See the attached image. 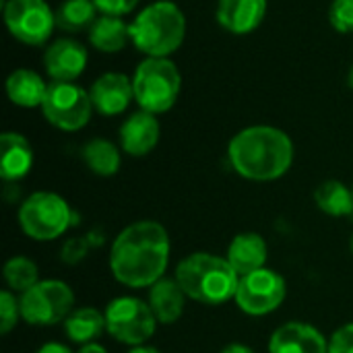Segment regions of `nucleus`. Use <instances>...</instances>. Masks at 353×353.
Masks as SVG:
<instances>
[{"instance_id":"a211bd4d","label":"nucleus","mask_w":353,"mask_h":353,"mask_svg":"<svg viewBox=\"0 0 353 353\" xmlns=\"http://www.w3.org/2000/svg\"><path fill=\"white\" fill-rule=\"evenodd\" d=\"M225 259L236 269V273L242 277V275H248V273L265 267V263L269 259V248L261 234L242 232L230 242Z\"/></svg>"},{"instance_id":"9d476101","label":"nucleus","mask_w":353,"mask_h":353,"mask_svg":"<svg viewBox=\"0 0 353 353\" xmlns=\"http://www.w3.org/2000/svg\"><path fill=\"white\" fill-rule=\"evenodd\" d=\"M4 23L8 33L27 46H43L56 27V12L46 0H6Z\"/></svg>"},{"instance_id":"c756f323","label":"nucleus","mask_w":353,"mask_h":353,"mask_svg":"<svg viewBox=\"0 0 353 353\" xmlns=\"http://www.w3.org/2000/svg\"><path fill=\"white\" fill-rule=\"evenodd\" d=\"M87 252H89V240L87 238H70L62 246V263L77 265L87 256Z\"/></svg>"},{"instance_id":"c85d7f7f","label":"nucleus","mask_w":353,"mask_h":353,"mask_svg":"<svg viewBox=\"0 0 353 353\" xmlns=\"http://www.w3.org/2000/svg\"><path fill=\"white\" fill-rule=\"evenodd\" d=\"M329 353H353V323L339 327L329 339Z\"/></svg>"},{"instance_id":"393cba45","label":"nucleus","mask_w":353,"mask_h":353,"mask_svg":"<svg viewBox=\"0 0 353 353\" xmlns=\"http://www.w3.org/2000/svg\"><path fill=\"white\" fill-rule=\"evenodd\" d=\"M97 6L93 0H64L56 10V27L68 33L91 29L97 19Z\"/></svg>"},{"instance_id":"2eb2a0df","label":"nucleus","mask_w":353,"mask_h":353,"mask_svg":"<svg viewBox=\"0 0 353 353\" xmlns=\"http://www.w3.org/2000/svg\"><path fill=\"white\" fill-rule=\"evenodd\" d=\"M161 126L155 114L145 110L132 112L120 126V149L132 157L149 155L159 143Z\"/></svg>"},{"instance_id":"4468645a","label":"nucleus","mask_w":353,"mask_h":353,"mask_svg":"<svg viewBox=\"0 0 353 353\" xmlns=\"http://www.w3.org/2000/svg\"><path fill=\"white\" fill-rule=\"evenodd\" d=\"M269 353H329V339L314 325L290 321L273 331Z\"/></svg>"},{"instance_id":"cd10ccee","label":"nucleus","mask_w":353,"mask_h":353,"mask_svg":"<svg viewBox=\"0 0 353 353\" xmlns=\"http://www.w3.org/2000/svg\"><path fill=\"white\" fill-rule=\"evenodd\" d=\"M329 23L337 33H353V0H333L329 6Z\"/></svg>"},{"instance_id":"c9c22d12","label":"nucleus","mask_w":353,"mask_h":353,"mask_svg":"<svg viewBox=\"0 0 353 353\" xmlns=\"http://www.w3.org/2000/svg\"><path fill=\"white\" fill-rule=\"evenodd\" d=\"M347 85L353 89V64H352V68L347 70Z\"/></svg>"},{"instance_id":"aec40b11","label":"nucleus","mask_w":353,"mask_h":353,"mask_svg":"<svg viewBox=\"0 0 353 353\" xmlns=\"http://www.w3.org/2000/svg\"><path fill=\"white\" fill-rule=\"evenodd\" d=\"M48 83L31 68H17L6 79V95L19 108H41Z\"/></svg>"},{"instance_id":"39448f33","label":"nucleus","mask_w":353,"mask_h":353,"mask_svg":"<svg viewBox=\"0 0 353 353\" xmlns=\"http://www.w3.org/2000/svg\"><path fill=\"white\" fill-rule=\"evenodd\" d=\"M132 87L139 108L157 116L176 105L182 74L170 58H145L132 74Z\"/></svg>"},{"instance_id":"f03ea898","label":"nucleus","mask_w":353,"mask_h":353,"mask_svg":"<svg viewBox=\"0 0 353 353\" xmlns=\"http://www.w3.org/2000/svg\"><path fill=\"white\" fill-rule=\"evenodd\" d=\"M228 159L238 176L250 182L283 178L294 163V143L277 126L254 124L236 132L228 145Z\"/></svg>"},{"instance_id":"1a4fd4ad","label":"nucleus","mask_w":353,"mask_h":353,"mask_svg":"<svg viewBox=\"0 0 353 353\" xmlns=\"http://www.w3.org/2000/svg\"><path fill=\"white\" fill-rule=\"evenodd\" d=\"M93 101L87 89L77 85L74 81L62 83L52 81L48 93L41 103L43 118L58 130L77 132L85 128L93 114Z\"/></svg>"},{"instance_id":"f8f14e48","label":"nucleus","mask_w":353,"mask_h":353,"mask_svg":"<svg viewBox=\"0 0 353 353\" xmlns=\"http://www.w3.org/2000/svg\"><path fill=\"white\" fill-rule=\"evenodd\" d=\"M95 112L101 116H120L134 99L132 79L124 72H103L89 89Z\"/></svg>"},{"instance_id":"9b49d317","label":"nucleus","mask_w":353,"mask_h":353,"mask_svg":"<svg viewBox=\"0 0 353 353\" xmlns=\"http://www.w3.org/2000/svg\"><path fill=\"white\" fill-rule=\"evenodd\" d=\"M285 279L277 271L263 267L240 277L234 302L248 316H267L285 302Z\"/></svg>"},{"instance_id":"a878e982","label":"nucleus","mask_w":353,"mask_h":353,"mask_svg":"<svg viewBox=\"0 0 353 353\" xmlns=\"http://www.w3.org/2000/svg\"><path fill=\"white\" fill-rule=\"evenodd\" d=\"M2 277L6 281V288L14 294H25L29 288H33L37 281H41L37 265L27 256L8 259L2 269Z\"/></svg>"},{"instance_id":"7ed1b4c3","label":"nucleus","mask_w":353,"mask_h":353,"mask_svg":"<svg viewBox=\"0 0 353 353\" xmlns=\"http://www.w3.org/2000/svg\"><path fill=\"white\" fill-rule=\"evenodd\" d=\"M176 281L188 296L205 306H221L236 298L240 275L225 256L211 252H192L182 259L174 273Z\"/></svg>"},{"instance_id":"473e14b6","label":"nucleus","mask_w":353,"mask_h":353,"mask_svg":"<svg viewBox=\"0 0 353 353\" xmlns=\"http://www.w3.org/2000/svg\"><path fill=\"white\" fill-rule=\"evenodd\" d=\"M219 353H254V350L244 343H228Z\"/></svg>"},{"instance_id":"2f4dec72","label":"nucleus","mask_w":353,"mask_h":353,"mask_svg":"<svg viewBox=\"0 0 353 353\" xmlns=\"http://www.w3.org/2000/svg\"><path fill=\"white\" fill-rule=\"evenodd\" d=\"M35 353H72L64 343H56V341H50V343H43Z\"/></svg>"},{"instance_id":"7c9ffc66","label":"nucleus","mask_w":353,"mask_h":353,"mask_svg":"<svg viewBox=\"0 0 353 353\" xmlns=\"http://www.w3.org/2000/svg\"><path fill=\"white\" fill-rule=\"evenodd\" d=\"M97 10L101 14H112V17H124L137 8L141 0H93Z\"/></svg>"},{"instance_id":"f704fd0d","label":"nucleus","mask_w":353,"mask_h":353,"mask_svg":"<svg viewBox=\"0 0 353 353\" xmlns=\"http://www.w3.org/2000/svg\"><path fill=\"white\" fill-rule=\"evenodd\" d=\"M128 353H161L157 347H153V345H134V347H130Z\"/></svg>"},{"instance_id":"412c9836","label":"nucleus","mask_w":353,"mask_h":353,"mask_svg":"<svg viewBox=\"0 0 353 353\" xmlns=\"http://www.w3.org/2000/svg\"><path fill=\"white\" fill-rule=\"evenodd\" d=\"M89 41L103 54H116L130 41V25L124 21V17L99 14L89 29Z\"/></svg>"},{"instance_id":"0eeeda50","label":"nucleus","mask_w":353,"mask_h":353,"mask_svg":"<svg viewBox=\"0 0 353 353\" xmlns=\"http://www.w3.org/2000/svg\"><path fill=\"white\" fill-rule=\"evenodd\" d=\"M21 319L31 327H54L74 310V292L66 281L41 279L19 298Z\"/></svg>"},{"instance_id":"4be33fe9","label":"nucleus","mask_w":353,"mask_h":353,"mask_svg":"<svg viewBox=\"0 0 353 353\" xmlns=\"http://www.w3.org/2000/svg\"><path fill=\"white\" fill-rule=\"evenodd\" d=\"M62 325L66 337L72 343L87 345V343H95L105 333V314L93 306H81L74 308Z\"/></svg>"},{"instance_id":"20e7f679","label":"nucleus","mask_w":353,"mask_h":353,"mask_svg":"<svg viewBox=\"0 0 353 353\" xmlns=\"http://www.w3.org/2000/svg\"><path fill=\"white\" fill-rule=\"evenodd\" d=\"M186 37V17L172 0L145 6L130 23V41L147 58H170Z\"/></svg>"},{"instance_id":"6ab92c4d","label":"nucleus","mask_w":353,"mask_h":353,"mask_svg":"<svg viewBox=\"0 0 353 353\" xmlns=\"http://www.w3.org/2000/svg\"><path fill=\"white\" fill-rule=\"evenodd\" d=\"M188 296L176 281V277H161L149 288V306L161 325H174L184 314Z\"/></svg>"},{"instance_id":"5701e85b","label":"nucleus","mask_w":353,"mask_h":353,"mask_svg":"<svg viewBox=\"0 0 353 353\" xmlns=\"http://www.w3.org/2000/svg\"><path fill=\"white\" fill-rule=\"evenodd\" d=\"M81 157L85 161V165L101 178H110L114 174H118L120 163H122V155L120 149L116 147V143L95 137L91 141H87L81 149Z\"/></svg>"},{"instance_id":"e433bc0d","label":"nucleus","mask_w":353,"mask_h":353,"mask_svg":"<svg viewBox=\"0 0 353 353\" xmlns=\"http://www.w3.org/2000/svg\"><path fill=\"white\" fill-rule=\"evenodd\" d=\"M350 248H352V252H353V236H352V242H350Z\"/></svg>"},{"instance_id":"4c0bfd02","label":"nucleus","mask_w":353,"mask_h":353,"mask_svg":"<svg viewBox=\"0 0 353 353\" xmlns=\"http://www.w3.org/2000/svg\"><path fill=\"white\" fill-rule=\"evenodd\" d=\"M352 192H353V184H352Z\"/></svg>"},{"instance_id":"dca6fc26","label":"nucleus","mask_w":353,"mask_h":353,"mask_svg":"<svg viewBox=\"0 0 353 353\" xmlns=\"http://www.w3.org/2000/svg\"><path fill=\"white\" fill-rule=\"evenodd\" d=\"M267 17V0H219L215 8L217 23L232 35L256 31Z\"/></svg>"},{"instance_id":"ddd939ff","label":"nucleus","mask_w":353,"mask_h":353,"mask_svg":"<svg viewBox=\"0 0 353 353\" xmlns=\"http://www.w3.org/2000/svg\"><path fill=\"white\" fill-rule=\"evenodd\" d=\"M87 48L70 37L56 39L43 52V68L52 81H77L87 68Z\"/></svg>"},{"instance_id":"b1692460","label":"nucleus","mask_w":353,"mask_h":353,"mask_svg":"<svg viewBox=\"0 0 353 353\" xmlns=\"http://www.w3.org/2000/svg\"><path fill=\"white\" fill-rule=\"evenodd\" d=\"M316 207L331 217H347L353 213V192L341 180H325L314 190Z\"/></svg>"},{"instance_id":"423d86ee","label":"nucleus","mask_w":353,"mask_h":353,"mask_svg":"<svg viewBox=\"0 0 353 353\" xmlns=\"http://www.w3.org/2000/svg\"><path fill=\"white\" fill-rule=\"evenodd\" d=\"M74 213L70 205L56 192L37 190L19 207V225L23 234L35 242H52L72 225Z\"/></svg>"},{"instance_id":"f257e3e1","label":"nucleus","mask_w":353,"mask_h":353,"mask_svg":"<svg viewBox=\"0 0 353 353\" xmlns=\"http://www.w3.org/2000/svg\"><path fill=\"white\" fill-rule=\"evenodd\" d=\"M170 234L153 219H141L126 225L112 242V277L132 290L151 288L165 277L170 265Z\"/></svg>"},{"instance_id":"6e6552de","label":"nucleus","mask_w":353,"mask_h":353,"mask_svg":"<svg viewBox=\"0 0 353 353\" xmlns=\"http://www.w3.org/2000/svg\"><path fill=\"white\" fill-rule=\"evenodd\" d=\"M105 333L124 345H145L157 331V319L149 302L132 296L114 298L105 310Z\"/></svg>"},{"instance_id":"bb28decb","label":"nucleus","mask_w":353,"mask_h":353,"mask_svg":"<svg viewBox=\"0 0 353 353\" xmlns=\"http://www.w3.org/2000/svg\"><path fill=\"white\" fill-rule=\"evenodd\" d=\"M21 319V304L14 296V292L10 290H2L0 292V333L8 335Z\"/></svg>"},{"instance_id":"72a5a7b5","label":"nucleus","mask_w":353,"mask_h":353,"mask_svg":"<svg viewBox=\"0 0 353 353\" xmlns=\"http://www.w3.org/2000/svg\"><path fill=\"white\" fill-rule=\"evenodd\" d=\"M77 353H108V350L103 345H99L97 341L95 343H87V345H81Z\"/></svg>"},{"instance_id":"f3484780","label":"nucleus","mask_w":353,"mask_h":353,"mask_svg":"<svg viewBox=\"0 0 353 353\" xmlns=\"http://www.w3.org/2000/svg\"><path fill=\"white\" fill-rule=\"evenodd\" d=\"M33 168V147L21 134L6 130L0 137V176L4 182L23 180Z\"/></svg>"}]
</instances>
